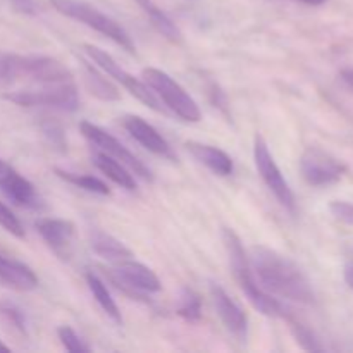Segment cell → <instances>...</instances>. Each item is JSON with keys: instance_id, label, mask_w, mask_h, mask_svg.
Wrapping results in <instances>:
<instances>
[{"instance_id": "3", "label": "cell", "mask_w": 353, "mask_h": 353, "mask_svg": "<svg viewBox=\"0 0 353 353\" xmlns=\"http://www.w3.org/2000/svg\"><path fill=\"white\" fill-rule=\"evenodd\" d=\"M50 3L62 16L78 21V23H83L85 26L99 31L100 34L110 38L119 47L126 48L131 54L134 52V45L128 31L117 21H114L112 17H109L102 10L93 7L92 3L83 2V0H50Z\"/></svg>"}, {"instance_id": "2", "label": "cell", "mask_w": 353, "mask_h": 353, "mask_svg": "<svg viewBox=\"0 0 353 353\" xmlns=\"http://www.w3.org/2000/svg\"><path fill=\"white\" fill-rule=\"evenodd\" d=\"M223 240L226 245L228 255H230L231 269H233V274L236 278L238 285H240L241 292L245 293V296L248 299V302L262 312L264 316L269 317H288L286 316L285 307L281 305V302H278L276 299H272L265 290L261 288V285L257 283L254 276V269H252L250 259L245 254V248L241 245V240L238 238V234L234 233L230 228H224L223 230Z\"/></svg>"}, {"instance_id": "14", "label": "cell", "mask_w": 353, "mask_h": 353, "mask_svg": "<svg viewBox=\"0 0 353 353\" xmlns=\"http://www.w3.org/2000/svg\"><path fill=\"white\" fill-rule=\"evenodd\" d=\"M0 190H2L14 203H17V205H37L34 186L31 185L24 176H21L16 169H12L9 164H6V162H3L2 168H0Z\"/></svg>"}, {"instance_id": "15", "label": "cell", "mask_w": 353, "mask_h": 353, "mask_svg": "<svg viewBox=\"0 0 353 353\" xmlns=\"http://www.w3.org/2000/svg\"><path fill=\"white\" fill-rule=\"evenodd\" d=\"M0 285L19 292H31L38 286V278L26 264L0 255Z\"/></svg>"}, {"instance_id": "8", "label": "cell", "mask_w": 353, "mask_h": 353, "mask_svg": "<svg viewBox=\"0 0 353 353\" xmlns=\"http://www.w3.org/2000/svg\"><path fill=\"white\" fill-rule=\"evenodd\" d=\"M254 161L255 165H257V171L259 174H261L262 181H264L265 186L271 190L272 195L278 199V202L281 203L288 212H295V195H293L292 188H290V185L286 183L281 169L278 168L274 157H272V154L269 152L268 143H265V140L261 134H257L254 141Z\"/></svg>"}, {"instance_id": "35", "label": "cell", "mask_w": 353, "mask_h": 353, "mask_svg": "<svg viewBox=\"0 0 353 353\" xmlns=\"http://www.w3.org/2000/svg\"><path fill=\"white\" fill-rule=\"evenodd\" d=\"M2 164H3V161H0V168H2Z\"/></svg>"}, {"instance_id": "12", "label": "cell", "mask_w": 353, "mask_h": 353, "mask_svg": "<svg viewBox=\"0 0 353 353\" xmlns=\"http://www.w3.org/2000/svg\"><path fill=\"white\" fill-rule=\"evenodd\" d=\"M34 228L55 254L61 255L62 259L68 257L72 236H74V224L71 221L43 217V219H38L34 223Z\"/></svg>"}, {"instance_id": "33", "label": "cell", "mask_w": 353, "mask_h": 353, "mask_svg": "<svg viewBox=\"0 0 353 353\" xmlns=\"http://www.w3.org/2000/svg\"><path fill=\"white\" fill-rule=\"evenodd\" d=\"M300 2L307 3V6H323V3L327 2V0H300Z\"/></svg>"}, {"instance_id": "11", "label": "cell", "mask_w": 353, "mask_h": 353, "mask_svg": "<svg viewBox=\"0 0 353 353\" xmlns=\"http://www.w3.org/2000/svg\"><path fill=\"white\" fill-rule=\"evenodd\" d=\"M210 295H212L214 307H216L217 314H219L221 321L224 323V326L238 336L240 340H245L248 333V317L243 312L240 305L224 292V288H221L219 285L210 286Z\"/></svg>"}, {"instance_id": "32", "label": "cell", "mask_w": 353, "mask_h": 353, "mask_svg": "<svg viewBox=\"0 0 353 353\" xmlns=\"http://www.w3.org/2000/svg\"><path fill=\"white\" fill-rule=\"evenodd\" d=\"M341 78L348 83V85L353 86V69H341Z\"/></svg>"}, {"instance_id": "31", "label": "cell", "mask_w": 353, "mask_h": 353, "mask_svg": "<svg viewBox=\"0 0 353 353\" xmlns=\"http://www.w3.org/2000/svg\"><path fill=\"white\" fill-rule=\"evenodd\" d=\"M345 283L353 290V264L345 268Z\"/></svg>"}, {"instance_id": "13", "label": "cell", "mask_w": 353, "mask_h": 353, "mask_svg": "<svg viewBox=\"0 0 353 353\" xmlns=\"http://www.w3.org/2000/svg\"><path fill=\"white\" fill-rule=\"evenodd\" d=\"M124 128H126L128 133H130L138 143L143 145V147L147 148V150H150L152 154L172 159V152L168 141H165L164 138L161 137V133H159L152 124H148L145 119H141V117L138 116H128L126 119H124Z\"/></svg>"}, {"instance_id": "20", "label": "cell", "mask_w": 353, "mask_h": 353, "mask_svg": "<svg viewBox=\"0 0 353 353\" xmlns=\"http://www.w3.org/2000/svg\"><path fill=\"white\" fill-rule=\"evenodd\" d=\"M137 3L143 9V12L147 14L150 23L154 24V28L162 34V37L174 41V43H178V41L181 40V31H179V28L172 23L171 17H169L154 0H137Z\"/></svg>"}, {"instance_id": "5", "label": "cell", "mask_w": 353, "mask_h": 353, "mask_svg": "<svg viewBox=\"0 0 353 353\" xmlns=\"http://www.w3.org/2000/svg\"><path fill=\"white\" fill-rule=\"evenodd\" d=\"M107 278L116 288L123 290V293L140 302H147L145 293H157L162 288L161 279L150 268L131 259L117 262L116 268L107 272Z\"/></svg>"}, {"instance_id": "16", "label": "cell", "mask_w": 353, "mask_h": 353, "mask_svg": "<svg viewBox=\"0 0 353 353\" xmlns=\"http://www.w3.org/2000/svg\"><path fill=\"white\" fill-rule=\"evenodd\" d=\"M186 150L200 162V164L207 165L212 172L219 176H230L233 172L234 165L230 155L223 152L221 148L212 147V145L199 143V141H188L186 143Z\"/></svg>"}, {"instance_id": "7", "label": "cell", "mask_w": 353, "mask_h": 353, "mask_svg": "<svg viewBox=\"0 0 353 353\" xmlns=\"http://www.w3.org/2000/svg\"><path fill=\"white\" fill-rule=\"evenodd\" d=\"M83 48H85L86 55H88V57L92 59V61L95 62L102 71H105L110 78H114L117 83H121V85H123L124 88L134 97V99L140 100L143 105L154 109L155 112H162L161 102H159V99L155 97V93L152 92L150 86H148L147 83L140 81V79L134 78L133 74L124 71V69L114 61L112 55H109L105 50H102V48L95 47V45H88V43L83 45Z\"/></svg>"}, {"instance_id": "29", "label": "cell", "mask_w": 353, "mask_h": 353, "mask_svg": "<svg viewBox=\"0 0 353 353\" xmlns=\"http://www.w3.org/2000/svg\"><path fill=\"white\" fill-rule=\"evenodd\" d=\"M41 128H43V133L50 138L52 143L57 145V147L61 148L64 147V133H62V130L59 128V124L52 123V121H47Z\"/></svg>"}, {"instance_id": "24", "label": "cell", "mask_w": 353, "mask_h": 353, "mask_svg": "<svg viewBox=\"0 0 353 353\" xmlns=\"http://www.w3.org/2000/svg\"><path fill=\"white\" fill-rule=\"evenodd\" d=\"M290 326H292V333L295 336V340L299 341L300 347L307 352H323V345L319 343L316 334L312 333V330L305 326V324L299 323V321L290 319Z\"/></svg>"}, {"instance_id": "25", "label": "cell", "mask_w": 353, "mask_h": 353, "mask_svg": "<svg viewBox=\"0 0 353 353\" xmlns=\"http://www.w3.org/2000/svg\"><path fill=\"white\" fill-rule=\"evenodd\" d=\"M59 340H61L62 347L65 348L68 352L72 353H83V352H90L88 345L83 343L81 338L76 334V331L69 326H61L57 330Z\"/></svg>"}, {"instance_id": "34", "label": "cell", "mask_w": 353, "mask_h": 353, "mask_svg": "<svg viewBox=\"0 0 353 353\" xmlns=\"http://www.w3.org/2000/svg\"><path fill=\"white\" fill-rule=\"evenodd\" d=\"M0 352H10V348L7 347L6 343H2V341H0Z\"/></svg>"}, {"instance_id": "1", "label": "cell", "mask_w": 353, "mask_h": 353, "mask_svg": "<svg viewBox=\"0 0 353 353\" xmlns=\"http://www.w3.org/2000/svg\"><path fill=\"white\" fill-rule=\"evenodd\" d=\"M250 264L257 274L259 285L268 293L300 303L316 302V293L302 269L279 252L268 247H254Z\"/></svg>"}, {"instance_id": "26", "label": "cell", "mask_w": 353, "mask_h": 353, "mask_svg": "<svg viewBox=\"0 0 353 353\" xmlns=\"http://www.w3.org/2000/svg\"><path fill=\"white\" fill-rule=\"evenodd\" d=\"M0 226H2L7 233L14 234L16 238H24L23 224H21V221L14 216L12 210H10L3 202H0Z\"/></svg>"}, {"instance_id": "30", "label": "cell", "mask_w": 353, "mask_h": 353, "mask_svg": "<svg viewBox=\"0 0 353 353\" xmlns=\"http://www.w3.org/2000/svg\"><path fill=\"white\" fill-rule=\"evenodd\" d=\"M9 3L16 12L24 14V16H34L38 12L37 0H9Z\"/></svg>"}, {"instance_id": "10", "label": "cell", "mask_w": 353, "mask_h": 353, "mask_svg": "<svg viewBox=\"0 0 353 353\" xmlns=\"http://www.w3.org/2000/svg\"><path fill=\"white\" fill-rule=\"evenodd\" d=\"M300 171L309 185L327 186L343 178L347 165L323 148L309 147L300 157Z\"/></svg>"}, {"instance_id": "9", "label": "cell", "mask_w": 353, "mask_h": 353, "mask_svg": "<svg viewBox=\"0 0 353 353\" xmlns=\"http://www.w3.org/2000/svg\"><path fill=\"white\" fill-rule=\"evenodd\" d=\"M79 130H81L83 137H85L90 143L95 145L99 150L105 152L107 155L123 162L130 171H133L134 174L140 176L145 181H154V174H152L150 169H148L137 155L131 154V152L128 150L117 138H114L112 134L103 131L102 128H99L97 124L88 123V121H83V123L79 124Z\"/></svg>"}, {"instance_id": "23", "label": "cell", "mask_w": 353, "mask_h": 353, "mask_svg": "<svg viewBox=\"0 0 353 353\" xmlns=\"http://www.w3.org/2000/svg\"><path fill=\"white\" fill-rule=\"evenodd\" d=\"M176 312L188 323H199L200 317H202V300H200L199 293L190 288L183 290Z\"/></svg>"}, {"instance_id": "4", "label": "cell", "mask_w": 353, "mask_h": 353, "mask_svg": "<svg viewBox=\"0 0 353 353\" xmlns=\"http://www.w3.org/2000/svg\"><path fill=\"white\" fill-rule=\"evenodd\" d=\"M143 81L150 86L152 92L157 93L159 99L176 116L181 117L186 123H199L202 117L200 107L190 97V93H186V90L178 81H174L168 72L155 68H147L143 69Z\"/></svg>"}, {"instance_id": "17", "label": "cell", "mask_w": 353, "mask_h": 353, "mask_svg": "<svg viewBox=\"0 0 353 353\" xmlns=\"http://www.w3.org/2000/svg\"><path fill=\"white\" fill-rule=\"evenodd\" d=\"M90 247L95 252L99 257L105 259V261L119 262L124 259L133 257L130 248L119 241L117 238H114L112 234L105 233V231L100 230H92L90 231Z\"/></svg>"}, {"instance_id": "27", "label": "cell", "mask_w": 353, "mask_h": 353, "mask_svg": "<svg viewBox=\"0 0 353 353\" xmlns=\"http://www.w3.org/2000/svg\"><path fill=\"white\" fill-rule=\"evenodd\" d=\"M0 316H2L7 323L12 324L17 331H21V333H26V319H24V314L21 312L17 307L0 305Z\"/></svg>"}, {"instance_id": "6", "label": "cell", "mask_w": 353, "mask_h": 353, "mask_svg": "<svg viewBox=\"0 0 353 353\" xmlns=\"http://www.w3.org/2000/svg\"><path fill=\"white\" fill-rule=\"evenodd\" d=\"M3 99L21 107H52V109L74 112L79 107L78 90L74 83L45 85L41 90H21L3 95Z\"/></svg>"}, {"instance_id": "22", "label": "cell", "mask_w": 353, "mask_h": 353, "mask_svg": "<svg viewBox=\"0 0 353 353\" xmlns=\"http://www.w3.org/2000/svg\"><path fill=\"white\" fill-rule=\"evenodd\" d=\"M59 178H62L64 181L71 183V185L78 186V188L85 190V192L90 193H97V195H109L110 190L102 179L95 178V176H88V174H74V172H68V171H61V169H55Z\"/></svg>"}, {"instance_id": "21", "label": "cell", "mask_w": 353, "mask_h": 353, "mask_svg": "<svg viewBox=\"0 0 353 353\" xmlns=\"http://www.w3.org/2000/svg\"><path fill=\"white\" fill-rule=\"evenodd\" d=\"M86 285H88L93 299H95L97 303L102 307L103 312H105L116 324H123V316H121L119 307L114 302L112 295H110V292L107 290L105 283H103L95 272H88V274H86Z\"/></svg>"}, {"instance_id": "19", "label": "cell", "mask_w": 353, "mask_h": 353, "mask_svg": "<svg viewBox=\"0 0 353 353\" xmlns=\"http://www.w3.org/2000/svg\"><path fill=\"white\" fill-rule=\"evenodd\" d=\"M81 64L83 76H85V86L92 95L103 100V102H116V100L121 99L119 90H117L112 83L107 81L105 76L100 74V72L97 71V68H93V64H90L85 59H81Z\"/></svg>"}, {"instance_id": "18", "label": "cell", "mask_w": 353, "mask_h": 353, "mask_svg": "<svg viewBox=\"0 0 353 353\" xmlns=\"http://www.w3.org/2000/svg\"><path fill=\"white\" fill-rule=\"evenodd\" d=\"M92 159L93 164H95L110 181H114L116 185H119L121 188L128 190V192H134V190H137V181H134L133 174L128 171V168L123 162L110 157V155H107L105 152L102 150H97L95 154L92 155Z\"/></svg>"}, {"instance_id": "28", "label": "cell", "mask_w": 353, "mask_h": 353, "mask_svg": "<svg viewBox=\"0 0 353 353\" xmlns=\"http://www.w3.org/2000/svg\"><path fill=\"white\" fill-rule=\"evenodd\" d=\"M330 212L341 223L353 226V203L334 200V202L330 203Z\"/></svg>"}]
</instances>
